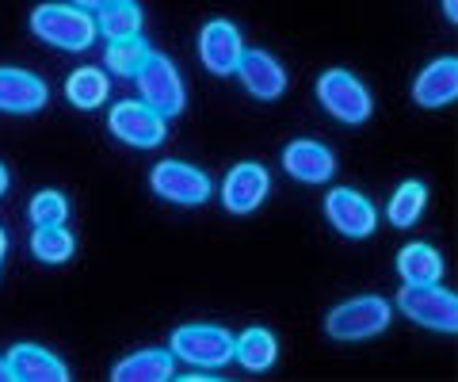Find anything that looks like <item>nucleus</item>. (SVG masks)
<instances>
[{
  "label": "nucleus",
  "instance_id": "obj_15",
  "mask_svg": "<svg viewBox=\"0 0 458 382\" xmlns=\"http://www.w3.org/2000/svg\"><path fill=\"white\" fill-rule=\"evenodd\" d=\"M8 375L20 382H69V367L38 344H16L4 356Z\"/></svg>",
  "mask_w": 458,
  "mask_h": 382
},
{
  "label": "nucleus",
  "instance_id": "obj_13",
  "mask_svg": "<svg viewBox=\"0 0 458 382\" xmlns=\"http://www.w3.org/2000/svg\"><path fill=\"white\" fill-rule=\"evenodd\" d=\"M237 77L245 84V92L256 100H279L286 92V69L279 58H271L267 50H245L237 62Z\"/></svg>",
  "mask_w": 458,
  "mask_h": 382
},
{
  "label": "nucleus",
  "instance_id": "obj_3",
  "mask_svg": "<svg viewBox=\"0 0 458 382\" xmlns=\"http://www.w3.org/2000/svg\"><path fill=\"white\" fill-rule=\"evenodd\" d=\"M168 352L183 363H191L195 371H214L233 360V336L222 325H183L172 333Z\"/></svg>",
  "mask_w": 458,
  "mask_h": 382
},
{
  "label": "nucleus",
  "instance_id": "obj_22",
  "mask_svg": "<svg viewBox=\"0 0 458 382\" xmlns=\"http://www.w3.org/2000/svg\"><path fill=\"white\" fill-rule=\"evenodd\" d=\"M31 252L42 264H69L77 252V237L65 225H38L31 237Z\"/></svg>",
  "mask_w": 458,
  "mask_h": 382
},
{
  "label": "nucleus",
  "instance_id": "obj_20",
  "mask_svg": "<svg viewBox=\"0 0 458 382\" xmlns=\"http://www.w3.org/2000/svg\"><path fill=\"white\" fill-rule=\"evenodd\" d=\"M233 360L245 367V371H267L271 363L279 360V341L260 325H252L241 336H233Z\"/></svg>",
  "mask_w": 458,
  "mask_h": 382
},
{
  "label": "nucleus",
  "instance_id": "obj_27",
  "mask_svg": "<svg viewBox=\"0 0 458 382\" xmlns=\"http://www.w3.org/2000/svg\"><path fill=\"white\" fill-rule=\"evenodd\" d=\"M73 4H77V8H84V12H96L99 4H107V0H73Z\"/></svg>",
  "mask_w": 458,
  "mask_h": 382
},
{
  "label": "nucleus",
  "instance_id": "obj_18",
  "mask_svg": "<svg viewBox=\"0 0 458 382\" xmlns=\"http://www.w3.org/2000/svg\"><path fill=\"white\" fill-rule=\"evenodd\" d=\"M107 92H111V81H107L104 69H96V65H81L65 81V100L73 104L77 111L104 107L107 104Z\"/></svg>",
  "mask_w": 458,
  "mask_h": 382
},
{
  "label": "nucleus",
  "instance_id": "obj_8",
  "mask_svg": "<svg viewBox=\"0 0 458 382\" xmlns=\"http://www.w3.org/2000/svg\"><path fill=\"white\" fill-rule=\"evenodd\" d=\"M107 131L123 141V146H134V149H153L161 146L165 134H168V123L165 115H157L149 104H138V100H119L107 111Z\"/></svg>",
  "mask_w": 458,
  "mask_h": 382
},
{
  "label": "nucleus",
  "instance_id": "obj_24",
  "mask_svg": "<svg viewBox=\"0 0 458 382\" xmlns=\"http://www.w3.org/2000/svg\"><path fill=\"white\" fill-rule=\"evenodd\" d=\"M146 54H149V47L141 42V35L111 42V50H107V73H114V77H134L138 65L146 62Z\"/></svg>",
  "mask_w": 458,
  "mask_h": 382
},
{
  "label": "nucleus",
  "instance_id": "obj_5",
  "mask_svg": "<svg viewBox=\"0 0 458 382\" xmlns=\"http://www.w3.org/2000/svg\"><path fill=\"white\" fill-rule=\"evenodd\" d=\"M397 310L432 333H458V299L439 283H420V287L405 283L397 294Z\"/></svg>",
  "mask_w": 458,
  "mask_h": 382
},
{
  "label": "nucleus",
  "instance_id": "obj_14",
  "mask_svg": "<svg viewBox=\"0 0 458 382\" xmlns=\"http://www.w3.org/2000/svg\"><path fill=\"white\" fill-rule=\"evenodd\" d=\"M283 168L294 180H302V183H328L333 173H336V157H333V149L328 146H321V141L298 138V141H291V146L283 149Z\"/></svg>",
  "mask_w": 458,
  "mask_h": 382
},
{
  "label": "nucleus",
  "instance_id": "obj_6",
  "mask_svg": "<svg viewBox=\"0 0 458 382\" xmlns=\"http://www.w3.org/2000/svg\"><path fill=\"white\" fill-rule=\"evenodd\" d=\"M318 100L328 115L348 123V126L367 123L370 111H375V100H370L367 84L360 77H352L348 69H328V73L318 77Z\"/></svg>",
  "mask_w": 458,
  "mask_h": 382
},
{
  "label": "nucleus",
  "instance_id": "obj_25",
  "mask_svg": "<svg viewBox=\"0 0 458 382\" xmlns=\"http://www.w3.org/2000/svg\"><path fill=\"white\" fill-rule=\"evenodd\" d=\"M27 215H31L35 230H38V225H65V218H69V199H65L62 191H54V188L35 191V199H31V207H27Z\"/></svg>",
  "mask_w": 458,
  "mask_h": 382
},
{
  "label": "nucleus",
  "instance_id": "obj_28",
  "mask_svg": "<svg viewBox=\"0 0 458 382\" xmlns=\"http://www.w3.org/2000/svg\"><path fill=\"white\" fill-rule=\"evenodd\" d=\"M8 180H12V176H8V168H4V165H0V195H4V191H8Z\"/></svg>",
  "mask_w": 458,
  "mask_h": 382
},
{
  "label": "nucleus",
  "instance_id": "obj_9",
  "mask_svg": "<svg viewBox=\"0 0 458 382\" xmlns=\"http://www.w3.org/2000/svg\"><path fill=\"white\" fill-rule=\"evenodd\" d=\"M325 218L336 233L352 237V242H363V237L378 230L375 203H370L363 191H352V188H333L325 195Z\"/></svg>",
  "mask_w": 458,
  "mask_h": 382
},
{
  "label": "nucleus",
  "instance_id": "obj_29",
  "mask_svg": "<svg viewBox=\"0 0 458 382\" xmlns=\"http://www.w3.org/2000/svg\"><path fill=\"white\" fill-rule=\"evenodd\" d=\"M4 252H8V233L0 230V264H4Z\"/></svg>",
  "mask_w": 458,
  "mask_h": 382
},
{
  "label": "nucleus",
  "instance_id": "obj_2",
  "mask_svg": "<svg viewBox=\"0 0 458 382\" xmlns=\"http://www.w3.org/2000/svg\"><path fill=\"white\" fill-rule=\"evenodd\" d=\"M390 318H394V310L386 299H378V294H360V299H348V302L328 310L325 333L333 336V341H370V336L390 329Z\"/></svg>",
  "mask_w": 458,
  "mask_h": 382
},
{
  "label": "nucleus",
  "instance_id": "obj_4",
  "mask_svg": "<svg viewBox=\"0 0 458 382\" xmlns=\"http://www.w3.org/2000/svg\"><path fill=\"white\" fill-rule=\"evenodd\" d=\"M138 92H141V104H149L157 115H180L183 104H188V92H183V81H180V69L172 65L165 54L149 50L146 62L138 65Z\"/></svg>",
  "mask_w": 458,
  "mask_h": 382
},
{
  "label": "nucleus",
  "instance_id": "obj_16",
  "mask_svg": "<svg viewBox=\"0 0 458 382\" xmlns=\"http://www.w3.org/2000/svg\"><path fill=\"white\" fill-rule=\"evenodd\" d=\"M458 96V62L454 58H436L428 62L417 81H412V100L420 107H443Z\"/></svg>",
  "mask_w": 458,
  "mask_h": 382
},
{
  "label": "nucleus",
  "instance_id": "obj_17",
  "mask_svg": "<svg viewBox=\"0 0 458 382\" xmlns=\"http://www.w3.org/2000/svg\"><path fill=\"white\" fill-rule=\"evenodd\" d=\"M172 375H176V356L161 348L134 352V356L114 363V371H111L114 382H168Z\"/></svg>",
  "mask_w": 458,
  "mask_h": 382
},
{
  "label": "nucleus",
  "instance_id": "obj_26",
  "mask_svg": "<svg viewBox=\"0 0 458 382\" xmlns=\"http://www.w3.org/2000/svg\"><path fill=\"white\" fill-rule=\"evenodd\" d=\"M443 12H447L451 23H458V0H443Z\"/></svg>",
  "mask_w": 458,
  "mask_h": 382
},
{
  "label": "nucleus",
  "instance_id": "obj_30",
  "mask_svg": "<svg viewBox=\"0 0 458 382\" xmlns=\"http://www.w3.org/2000/svg\"><path fill=\"white\" fill-rule=\"evenodd\" d=\"M12 375H8V363H4V356H0V382H8Z\"/></svg>",
  "mask_w": 458,
  "mask_h": 382
},
{
  "label": "nucleus",
  "instance_id": "obj_21",
  "mask_svg": "<svg viewBox=\"0 0 458 382\" xmlns=\"http://www.w3.org/2000/svg\"><path fill=\"white\" fill-rule=\"evenodd\" d=\"M96 12H99L96 35H104L107 42L141 35V8L134 4V0H107V4H99Z\"/></svg>",
  "mask_w": 458,
  "mask_h": 382
},
{
  "label": "nucleus",
  "instance_id": "obj_11",
  "mask_svg": "<svg viewBox=\"0 0 458 382\" xmlns=\"http://www.w3.org/2000/svg\"><path fill=\"white\" fill-rule=\"evenodd\" d=\"M267 191H271L267 168L241 161V165L229 168V176L222 183V203H225L229 215H252V210L267 199Z\"/></svg>",
  "mask_w": 458,
  "mask_h": 382
},
{
  "label": "nucleus",
  "instance_id": "obj_12",
  "mask_svg": "<svg viewBox=\"0 0 458 382\" xmlns=\"http://www.w3.org/2000/svg\"><path fill=\"white\" fill-rule=\"evenodd\" d=\"M50 100L47 81L27 73V69L0 65V111L4 115H35Z\"/></svg>",
  "mask_w": 458,
  "mask_h": 382
},
{
  "label": "nucleus",
  "instance_id": "obj_7",
  "mask_svg": "<svg viewBox=\"0 0 458 382\" xmlns=\"http://www.w3.org/2000/svg\"><path fill=\"white\" fill-rule=\"evenodd\" d=\"M149 188L176 207H203L210 199V176L188 161H157L149 173Z\"/></svg>",
  "mask_w": 458,
  "mask_h": 382
},
{
  "label": "nucleus",
  "instance_id": "obj_1",
  "mask_svg": "<svg viewBox=\"0 0 458 382\" xmlns=\"http://www.w3.org/2000/svg\"><path fill=\"white\" fill-rule=\"evenodd\" d=\"M31 31L57 50L81 54L96 42V20L77 4H38L31 12Z\"/></svg>",
  "mask_w": 458,
  "mask_h": 382
},
{
  "label": "nucleus",
  "instance_id": "obj_10",
  "mask_svg": "<svg viewBox=\"0 0 458 382\" xmlns=\"http://www.w3.org/2000/svg\"><path fill=\"white\" fill-rule=\"evenodd\" d=\"M241 54H245V38H241L237 23H229V20L203 23V31H199V62L207 65V73L214 77L237 73Z\"/></svg>",
  "mask_w": 458,
  "mask_h": 382
},
{
  "label": "nucleus",
  "instance_id": "obj_23",
  "mask_svg": "<svg viewBox=\"0 0 458 382\" xmlns=\"http://www.w3.org/2000/svg\"><path fill=\"white\" fill-rule=\"evenodd\" d=\"M424 207H428V188L420 180H405L394 191L390 207H386V218H390V225H397V230H409V225L424 215Z\"/></svg>",
  "mask_w": 458,
  "mask_h": 382
},
{
  "label": "nucleus",
  "instance_id": "obj_19",
  "mask_svg": "<svg viewBox=\"0 0 458 382\" xmlns=\"http://www.w3.org/2000/svg\"><path fill=\"white\" fill-rule=\"evenodd\" d=\"M397 272H401V283H412V287H420V283H439L443 279V257L432 245L412 242L397 252Z\"/></svg>",
  "mask_w": 458,
  "mask_h": 382
}]
</instances>
